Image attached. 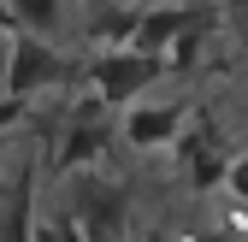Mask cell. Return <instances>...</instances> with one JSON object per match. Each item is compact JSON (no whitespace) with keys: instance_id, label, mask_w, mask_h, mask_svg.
I'll return each mask as SVG.
<instances>
[{"instance_id":"cell-1","label":"cell","mask_w":248,"mask_h":242,"mask_svg":"<svg viewBox=\"0 0 248 242\" xmlns=\"http://www.w3.org/2000/svg\"><path fill=\"white\" fill-rule=\"evenodd\" d=\"M166 77V59L160 53H142V47H101L89 59V89L101 95V106H124L136 101L148 83Z\"/></svg>"},{"instance_id":"cell-2","label":"cell","mask_w":248,"mask_h":242,"mask_svg":"<svg viewBox=\"0 0 248 242\" xmlns=\"http://www.w3.org/2000/svg\"><path fill=\"white\" fill-rule=\"evenodd\" d=\"M65 77V65H59V42L47 36H12V53H6V77H0V95H12V101H30L36 89L59 83Z\"/></svg>"},{"instance_id":"cell-3","label":"cell","mask_w":248,"mask_h":242,"mask_svg":"<svg viewBox=\"0 0 248 242\" xmlns=\"http://www.w3.org/2000/svg\"><path fill=\"white\" fill-rule=\"evenodd\" d=\"M183 118H189V101H183V95L148 106V112H130V118H124V142L142 148V154H154L160 142H171V136L183 130Z\"/></svg>"},{"instance_id":"cell-4","label":"cell","mask_w":248,"mask_h":242,"mask_svg":"<svg viewBox=\"0 0 248 242\" xmlns=\"http://www.w3.org/2000/svg\"><path fill=\"white\" fill-rule=\"evenodd\" d=\"M0 6H6L12 24H24L30 36L59 42V30H65V0H0Z\"/></svg>"}]
</instances>
